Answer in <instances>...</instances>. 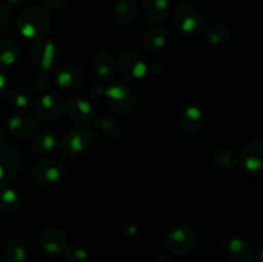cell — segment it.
Wrapping results in <instances>:
<instances>
[{
    "instance_id": "11",
    "label": "cell",
    "mask_w": 263,
    "mask_h": 262,
    "mask_svg": "<svg viewBox=\"0 0 263 262\" xmlns=\"http://www.w3.org/2000/svg\"><path fill=\"white\" fill-rule=\"evenodd\" d=\"M177 122L185 134H195L204 125V113L197 105H189L180 113Z\"/></svg>"
},
{
    "instance_id": "27",
    "label": "cell",
    "mask_w": 263,
    "mask_h": 262,
    "mask_svg": "<svg viewBox=\"0 0 263 262\" xmlns=\"http://www.w3.org/2000/svg\"><path fill=\"white\" fill-rule=\"evenodd\" d=\"M21 199L18 193L10 186L0 188V210L5 213H14L20 208Z\"/></svg>"
},
{
    "instance_id": "32",
    "label": "cell",
    "mask_w": 263,
    "mask_h": 262,
    "mask_svg": "<svg viewBox=\"0 0 263 262\" xmlns=\"http://www.w3.org/2000/svg\"><path fill=\"white\" fill-rule=\"evenodd\" d=\"M8 23H9V14H8L7 9L0 4V32L5 30Z\"/></svg>"
},
{
    "instance_id": "24",
    "label": "cell",
    "mask_w": 263,
    "mask_h": 262,
    "mask_svg": "<svg viewBox=\"0 0 263 262\" xmlns=\"http://www.w3.org/2000/svg\"><path fill=\"white\" fill-rule=\"evenodd\" d=\"M212 162L217 169L223 170V171H229V170H233L239 163V157L236 156V153L233 149L222 148L217 149L213 153Z\"/></svg>"
},
{
    "instance_id": "28",
    "label": "cell",
    "mask_w": 263,
    "mask_h": 262,
    "mask_svg": "<svg viewBox=\"0 0 263 262\" xmlns=\"http://www.w3.org/2000/svg\"><path fill=\"white\" fill-rule=\"evenodd\" d=\"M20 58V48L10 40L0 41V66L8 67L14 64Z\"/></svg>"
},
{
    "instance_id": "37",
    "label": "cell",
    "mask_w": 263,
    "mask_h": 262,
    "mask_svg": "<svg viewBox=\"0 0 263 262\" xmlns=\"http://www.w3.org/2000/svg\"><path fill=\"white\" fill-rule=\"evenodd\" d=\"M258 259L259 262H263V246L259 248V252H258Z\"/></svg>"
},
{
    "instance_id": "10",
    "label": "cell",
    "mask_w": 263,
    "mask_h": 262,
    "mask_svg": "<svg viewBox=\"0 0 263 262\" xmlns=\"http://www.w3.org/2000/svg\"><path fill=\"white\" fill-rule=\"evenodd\" d=\"M63 109L61 98L54 94H43L33 102V112L39 118L45 121L55 120Z\"/></svg>"
},
{
    "instance_id": "29",
    "label": "cell",
    "mask_w": 263,
    "mask_h": 262,
    "mask_svg": "<svg viewBox=\"0 0 263 262\" xmlns=\"http://www.w3.org/2000/svg\"><path fill=\"white\" fill-rule=\"evenodd\" d=\"M116 229H117L118 233L122 234L123 236H127V238H134V236H138L140 233V226L135 222V221L130 220L127 217H120L116 220L115 222Z\"/></svg>"
},
{
    "instance_id": "36",
    "label": "cell",
    "mask_w": 263,
    "mask_h": 262,
    "mask_svg": "<svg viewBox=\"0 0 263 262\" xmlns=\"http://www.w3.org/2000/svg\"><path fill=\"white\" fill-rule=\"evenodd\" d=\"M154 262H175V261L168 256H158L156 259H154Z\"/></svg>"
},
{
    "instance_id": "19",
    "label": "cell",
    "mask_w": 263,
    "mask_h": 262,
    "mask_svg": "<svg viewBox=\"0 0 263 262\" xmlns=\"http://www.w3.org/2000/svg\"><path fill=\"white\" fill-rule=\"evenodd\" d=\"M84 79V73L76 66H64L58 69L55 74V84L62 90L76 89Z\"/></svg>"
},
{
    "instance_id": "33",
    "label": "cell",
    "mask_w": 263,
    "mask_h": 262,
    "mask_svg": "<svg viewBox=\"0 0 263 262\" xmlns=\"http://www.w3.org/2000/svg\"><path fill=\"white\" fill-rule=\"evenodd\" d=\"M67 0H43L44 4L46 7L51 8V9H58V8H62L64 4H66Z\"/></svg>"
},
{
    "instance_id": "3",
    "label": "cell",
    "mask_w": 263,
    "mask_h": 262,
    "mask_svg": "<svg viewBox=\"0 0 263 262\" xmlns=\"http://www.w3.org/2000/svg\"><path fill=\"white\" fill-rule=\"evenodd\" d=\"M104 97L108 104L115 112L127 115L138 105V97L135 92L122 82H113L104 90Z\"/></svg>"
},
{
    "instance_id": "6",
    "label": "cell",
    "mask_w": 263,
    "mask_h": 262,
    "mask_svg": "<svg viewBox=\"0 0 263 262\" xmlns=\"http://www.w3.org/2000/svg\"><path fill=\"white\" fill-rule=\"evenodd\" d=\"M33 64L43 72H48L57 67L59 61L58 46L49 40H36L30 50Z\"/></svg>"
},
{
    "instance_id": "38",
    "label": "cell",
    "mask_w": 263,
    "mask_h": 262,
    "mask_svg": "<svg viewBox=\"0 0 263 262\" xmlns=\"http://www.w3.org/2000/svg\"><path fill=\"white\" fill-rule=\"evenodd\" d=\"M3 140H4V134H3L2 130H0V144H3Z\"/></svg>"
},
{
    "instance_id": "2",
    "label": "cell",
    "mask_w": 263,
    "mask_h": 262,
    "mask_svg": "<svg viewBox=\"0 0 263 262\" xmlns=\"http://www.w3.org/2000/svg\"><path fill=\"white\" fill-rule=\"evenodd\" d=\"M198 241V231L190 225H180L172 229L164 236L163 246L168 253L185 254L195 247Z\"/></svg>"
},
{
    "instance_id": "5",
    "label": "cell",
    "mask_w": 263,
    "mask_h": 262,
    "mask_svg": "<svg viewBox=\"0 0 263 262\" xmlns=\"http://www.w3.org/2000/svg\"><path fill=\"white\" fill-rule=\"evenodd\" d=\"M174 23L177 30L186 36H195L203 30L202 15L197 8L187 3L177 5L174 12Z\"/></svg>"
},
{
    "instance_id": "35",
    "label": "cell",
    "mask_w": 263,
    "mask_h": 262,
    "mask_svg": "<svg viewBox=\"0 0 263 262\" xmlns=\"http://www.w3.org/2000/svg\"><path fill=\"white\" fill-rule=\"evenodd\" d=\"M23 2H25V0H4L5 4L9 5V7H12V8L20 7V5L23 4Z\"/></svg>"
},
{
    "instance_id": "14",
    "label": "cell",
    "mask_w": 263,
    "mask_h": 262,
    "mask_svg": "<svg viewBox=\"0 0 263 262\" xmlns=\"http://www.w3.org/2000/svg\"><path fill=\"white\" fill-rule=\"evenodd\" d=\"M62 170L55 161L46 159L36 164L32 170V177L37 184L49 185L55 184L61 179Z\"/></svg>"
},
{
    "instance_id": "4",
    "label": "cell",
    "mask_w": 263,
    "mask_h": 262,
    "mask_svg": "<svg viewBox=\"0 0 263 262\" xmlns=\"http://www.w3.org/2000/svg\"><path fill=\"white\" fill-rule=\"evenodd\" d=\"M95 141V135L90 128L79 127L67 131L61 140V149L66 156L77 157L89 151Z\"/></svg>"
},
{
    "instance_id": "1",
    "label": "cell",
    "mask_w": 263,
    "mask_h": 262,
    "mask_svg": "<svg viewBox=\"0 0 263 262\" xmlns=\"http://www.w3.org/2000/svg\"><path fill=\"white\" fill-rule=\"evenodd\" d=\"M17 27L21 35L26 39L40 40L51 27V18L48 10L43 7L26 8L17 20Z\"/></svg>"
},
{
    "instance_id": "17",
    "label": "cell",
    "mask_w": 263,
    "mask_h": 262,
    "mask_svg": "<svg viewBox=\"0 0 263 262\" xmlns=\"http://www.w3.org/2000/svg\"><path fill=\"white\" fill-rule=\"evenodd\" d=\"M8 128L10 133L17 136H30L37 130V122L27 113L20 112L9 118Z\"/></svg>"
},
{
    "instance_id": "12",
    "label": "cell",
    "mask_w": 263,
    "mask_h": 262,
    "mask_svg": "<svg viewBox=\"0 0 263 262\" xmlns=\"http://www.w3.org/2000/svg\"><path fill=\"white\" fill-rule=\"evenodd\" d=\"M22 164V156L18 151L8 149L0 152V181L13 179L18 174Z\"/></svg>"
},
{
    "instance_id": "21",
    "label": "cell",
    "mask_w": 263,
    "mask_h": 262,
    "mask_svg": "<svg viewBox=\"0 0 263 262\" xmlns=\"http://www.w3.org/2000/svg\"><path fill=\"white\" fill-rule=\"evenodd\" d=\"M66 110L67 115L76 121H87L94 112L91 103L79 97H72L67 100Z\"/></svg>"
},
{
    "instance_id": "9",
    "label": "cell",
    "mask_w": 263,
    "mask_h": 262,
    "mask_svg": "<svg viewBox=\"0 0 263 262\" xmlns=\"http://www.w3.org/2000/svg\"><path fill=\"white\" fill-rule=\"evenodd\" d=\"M39 246L48 256H61L68 249V238L63 231L48 229L39 236Z\"/></svg>"
},
{
    "instance_id": "22",
    "label": "cell",
    "mask_w": 263,
    "mask_h": 262,
    "mask_svg": "<svg viewBox=\"0 0 263 262\" xmlns=\"http://www.w3.org/2000/svg\"><path fill=\"white\" fill-rule=\"evenodd\" d=\"M59 145V140L53 131L44 130L35 135L32 140V148L40 154L53 153Z\"/></svg>"
},
{
    "instance_id": "25",
    "label": "cell",
    "mask_w": 263,
    "mask_h": 262,
    "mask_svg": "<svg viewBox=\"0 0 263 262\" xmlns=\"http://www.w3.org/2000/svg\"><path fill=\"white\" fill-rule=\"evenodd\" d=\"M27 256L28 252L25 243L18 240V239H14L7 244L3 258H4V262H26Z\"/></svg>"
},
{
    "instance_id": "13",
    "label": "cell",
    "mask_w": 263,
    "mask_h": 262,
    "mask_svg": "<svg viewBox=\"0 0 263 262\" xmlns=\"http://www.w3.org/2000/svg\"><path fill=\"white\" fill-rule=\"evenodd\" d=\"M225 252L234 262H253L254 252L248 241L241 238H230L223 244Z\"/></svg>"
},
{
    "instance_id": "30",
    "label": "cell",
    "mask_w": 263,
    "mask_h": 262,
    "mask_svg": "<svg viewBox=\"0 0 263 262\" xmlns=\"http://www.w3.org/2000/svg\"><path fill=\"white\" fill-rule=\"evenodd\" d=\"M30 94H28L27 91H25L23 89H18V90H14V91L10 94V104H12L13 108H15V109L21 110L22 112L23 109H26V108L28 107V104H30Z\"/></svg>"
},
{
    "instance_id": "31",
    "label": "cell",
    "mask_w": 263,
    "mask_h": 262,
    "mask_svg": "<svg viewBox=\"0 0 263 262\" xmlns=\"http://www.w3.org/2000/svg\"><path fill=\"white\" fill-rule=\"evenodd\" d=\"M67 258L68 262H89L90 259V253L87 249H85L84 247H71L69 249H67Z\"/></svg>"
},
{
    "instance_id": "15",
    "label": "cell",
    "mask_w": 263,
    "mask_h": 262,
    "mask_svg": "<svg viewBox=\"0 0 263 262\" xmlns=\"http://www.w3.org/2000/svg\"><path fill=\"white\" fill-rule=\"evenodd\" d=\"M91 71L99 81H109L116 73L115 58L108 53H98L91 61Z\"/></svg>"
},
{
    "instance_id": "18",
    "label": "cell",
    "mask_w": 263,
    "mask_h": 262,
    "mask_svg": "<svg viewBox=\"0 0 263 262\" xmlns=\"http://www.w3.org/2000/svg\"><path fill=\"white\" fill-rule=\"evenodd\" d=\"M168 38L170 33L167 28L162 26H154L145 31L141 39V44L146 50L158 51L166 46V44L168 43Z\"/></svg>"
},
{
    "instance_id": "26",
    "label": "cell",
    "mask_w": 263,
    "mask_h": 262,
    "mask_svg": "<svg viewBox=\"0 0 263 262\" xmlns=\"http://www.w3.org/2000/svg\"><path fill=\"white\" fill-rule=\"evenodd\" d=\"M95 128L109 140H116L121 136V127L117 121L112 117H108V116H102V117L97 118Z\"/></svg>"
},
{
    "instance_id": "34",
    "label": "cell",
    "mask_w": 263,
    "mask_h": 262,
    "mask_svg": "<svg viewBox=\"0 0 263 262\" xmlns=\"http://www.w3.org/2000/svg\"><path fill=\"white\" fill-rule=\"evenodd\" d=\"M8 87H9V84H8V80L4 74L0 72V97L5 95L8 92Z\"/></svg>"
},
{
    "instance_id": "23",
    "label": "cell",
    "mask_w": 263,
    "mask_h": 262,
    "mask_svg": "<svg viewBox=\"0 0 263 262\" xmlns=\"http://www.w3.org/2000/svg\"><path fill=\"white\" fill-rule=\"evenodd\" d=\"M231 30L228 26L223 25H215L208 27L203 32V38L207 44L212 46H220L228 43L231 39Z\"/></svg>"
},
{
    "instance_id": "7",
    "label": "cell",
    "mask_w": 263,
    "mask_h": 262,
    "mask_svg": "<svg viewBox=\"0 0 263 262\" xmlns=\"http://www.w3.org/2000/svg\"><path fill=\"white\" fill-rule=\"evenodd\" d=\"M118 68L123 76L134 81H140L149 71L145 58L133 50H125L118 57Z\"/></svg>"
},
{
    "instance_id": "16",
    "label": "cell",
    "mask_w": 263,
    "mask_h": 262,
    "mask_svg": "<svg viewBox=\"0 0 263 262\" xmlns=\"http://www.w3.org/2000/svg\"><path fill=\"white\" fill-rule=\"evenodd\" d=\"M141 12L151 22L161 23L168 18L171 7L168 0H143Z\"/></svg>"
},
{
    "instance_id": "39",
    "label": "cell",
    "mask_w": 263,
    "mask_h": 262,
    "mask_svg": "<svg viewBox=\"0 0 263 262\" xmlns=\"http://www.w3.org/2000/svg\"><path fill=\"white\" fill-rule=\"evenodd\" d=\"M134 262H138V261H134Z\"/></svg>"
},
{
    "instance_id": "8",
    "label": "cell",
    "mask_w": 263,
    "mask_h": 262,
    "mask_svg": "<svg viewBox=\"0 0 263 262\" xmlns=\"http://www.w3.org/2000/svg\"><path fill=\"white\" fill-rule=\"evenodd\" d=\"M239 164L247 174L258 175L263 172V141L254 140L247 144L239 157Z\"/></svg>"
},
{
    "instance_id": "20",
    "label": "cell",
    "mask_w": 263,
    "mask_h": 262,
    "mask_svg": "<svg viewBox=\"0 0 263 262\" xmlns=\"http://www.w3.org/2000/svg\"><path fill=\"white\" fill-rule=\"evenodd\" d=\"M113 14L121 25H131L139 15V5L136 0H116Z\"/></svg>"
}]
</instances>
